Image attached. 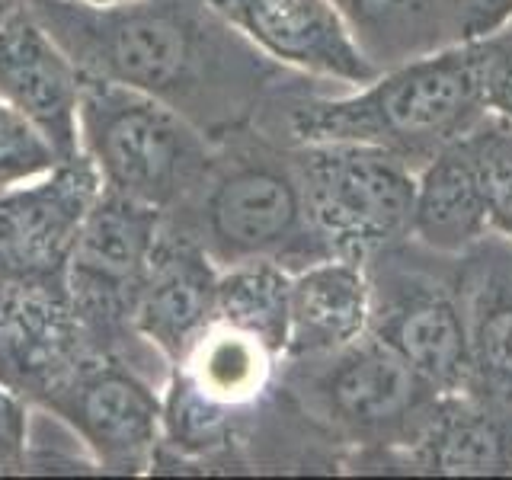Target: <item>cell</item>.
Returning a JSON list of instances; mask_svg holds the SVG:
<instances>
[{"instance_id": "2", "label": "cell", "mask_w": 512, "mask_h": 480, "mask_svg": "<svg viewBox=\"0 0 512 480\" xmlns=\"http://www.w3.org/2000/svg\"><path fill=\"white\" fill-rule=\"evenodd\" d=\"M487 116L477 42H455L384 68L362 87L292 100L285 106V132L288 144H372L420 170Z\"/></svg>"}, {"instance_id": "17", "label": "cell", "mask_w": 512, "mask_h": 480, "mask_svg": "<svg viewBox=\"0 0 512 480\" xmlns=\"http://www.w3.org/2000/svg\"><path fill=\"white\" fill-rule=\"evenodd\" d=\"M490 218L468 138L416 170L410 240L439 256H464L487 240Z\"/></svg>"}, {"instance_id": "8", "label": "cell", "mask_w": 512, "mask_h": 480, "mask_svg": "<svg viewBox=\"0 0 512 480\" xmlns=\"http://www.w3.org/2000/svg\"><path fill=\"white\" fill-rule=\"evenodd\" d=\"M205 4L282 71L343 90L378 77V68L359 48L333 0H205Z\"/></svg>"}, {"instance_id": "16", "label": "cell", "mask_w": 512, "mask_h": 480, "mask_svg": "<svg viewBox=\"0 0 512 480\" xmlns=\"http://www.w3.org/2000/svg\"><path fill=\"white\" fill-rule=\"evenodd\" d=\"M64 413L109 468H135L164 432V400L128 372H96L77 384Z\"/></svg>"}, {"instance_id": "1", "label": "cell", "mask_w": 512, "mask_h": 480, "mask_svg": "<svg viewBox=\"0 0 512 480\" xmlns=\"http://www.w3.org/2000/svg\"><path fill=\"white\" fill-rule=\"evenodd\" d=\"M77 20V42L64 45L80 71L151 93L192 119L202 103L208 119L240 122L260 103L279 64L263 58L208 10L148 7V0L119 10H90Z\"/></svg>"}, {"instance_id": "25", "label": "cell", "mask_w": 512, "mask_h": 480, "mask_svg": "<svg viewBox=\"0 0 512 480\" xmlns=\"http://www.w3.org/2000/svg\"><path fill=\"white\" fill-rule=\"evenodd\" d=\"M74 4L84 7V10H119V7L141 4V0H74Z\"/></svg>"}, {"instance_id": "21", "label": "cell", "mask_w": 512, "mask_h": 480, "mask_svg": "<svg viewBox=\"0 0 512 480\" xmlns=\"http://www.w3.org/2000/svg\"><path fill=\"white\" fill-rule=\"evenodd\" d=\"M484 186L490 231L512 244V122L487 116L468 135Z\"/></svg>"}, {"instance_id": "13", "label": "cell", "mask_w": 512, "mask_h": 480, "mask_svg": "<svg viewBox=\"0 0 512 480\" xmlns=\"http://www.w3.org/2000/svg\"><path fill=\"white\" fill-rule=\"evenodd\" d=\"M218 272L202 244H157L135 298V324L173 362L215 320Z\"/></svg>"}, {"instance_id": "15", "label": "cell", "mask_w": 512, "mask_h": 480, "mask_svg": "<svg viewBox=\"0 0 512 480\" xmlns=\"http://www.w3.org/2000/svg\"><path fill=\"white\" fill-rule=\"evenodd\" d=\"M372 285L365 263L327 256L292 272V320L282 362L327 356L368 333Z\"/></svg>"}, {"instance_id": "3", "label": "cell", "mask_w": 512, "mask_h": 480, "mask_svg": "<svg viewBox=\"0 0 512 480\" xmlns=\"http://www.w3.org/2000/svg\"><path fill=\"white\" fill-rule=\"evenodd\" d=\"M285 365H292L288 384L304 413L352 455L343 464L359 471L391 468V461L420 439L442 400L439 388L372 333L327 356Z\"/></svg>"}, {"instance_id": "9", "label": "cell", "mask_w": 512, "mask_h": 480, "mask_svg": "<svg viewBox=\"0 0 512 480\" xmlns=\"http://www.w3.org/2000/svg\"><path fill=\"white\" fill-rule=\"evenodd\" d=\"M84 71L39 16L20 10L0 26V100L29 119L64 160H80Z\"/></svg>"}, {"instance_id": "10", "label": "cell", "mask_w": 512, "mask_h": 480, "mask_svg": "<svg viewBox=\"0 0 512 480\" xmlns=\"http://www.w3.org/2000/svg\"><path fill=\"white\" fill-rule=\"evenodd\" d=\"M100 186L90 160H64L39 180L0 192V260L20 269L68 260Z\"/></svg>"}, {"instance_id": "4", "label": "cell", "mask_w": 512, "mask_h": 480, "mask_svg": "<svg viewBox=\"0 0 512 480\" xmlns=\"http://www.w3.org/2000/svg\"><path fill=\"white\" fill-rule=\"evenodd\" d=\"M80 154L106 189L157 212L199 192L215 167L205 132L180 109L87 71L80 87Z\"/></svg>"}, {"instance_id": "7", "label": "cell", "mask_w": 512, "mask_h": 480, "mask_svg": "<svg viewBox=\"0 0 512 480\" xmlns=\"http://www.w3.org/2000/svg\"><path fill=\"white\" fill-rule=\"evenodd\" d=\"M205 189V186H202ZM202 247L215 263H279L298 272L327 260L330 250L314 231L292 151H256L208 176L202 196Z\"/></svg>"}, {"instance_id": "19", "label": "cell", "mask_w": 512, "mask_h": 480, "mask_svg": "<svg viewBox=\"0 0 512 480\" xmlns=\"http://www.w3.org/2000/svg\"><path fill=\"white\" fill-rule=\"evenodd\" d=\"M352 36L378 71L452 42L445 0H333Z\"/></svg>"}, {"instance_id": "24", "label": "cell", "mask_w": 512, "mask_h": 480, "mask_svg": "<svg viewBox=\"0 0 512 480\" xmlns=\"http://www.w3.org/2000/svg\"><path fill=\"white\" fill-rule=\"evenodd\" d=\"M452 42H480L512 23V0H445Z\"/></svg>"}, {"instance_id": "23", "label": "cell", "mask_w": 512, "mask_h": 480, "mask_svg": "<svg viewBox=\"0 0 512 480\" xmlns=\"http://www.w3.org/2000/svg\"><path fill=\"white\" fill-rule=\"evenodd\" d=\"M480 90L490 116L512 122V23L477 42Z\"/></svg>"}, {"instance_id": "18", "label": "cell", "mask_w": 512, "mask_h": 480, "mask_svg": "<svg viewBox=\"0 0 512 480\" xmlns=\"http://www.w3.org/2000/svg\"><path fill=\"white\" fill-rule=\"evenodd\" d=\"M279 362L276 352L253 333L212 320L176 362V378L199 391L208 404L234 416L269 391Z\"/></svg>"}, {"instance_id": "20", "label": "cell", "mask_w": 512, "mask_h": 480, "mask_svg": "<svg viewBox=\"0 0 512 480\" xmlns=\"http://www.w3.org/2000/svg\"><path fill=\"white\" fill-rule=\"evenodd\" d=\"M215 320L253 333L282 359L292 320V272L266 260L224 266L215 288Z\"/></svg>"}, {"instance_id": "12", "label": "cell", "mask_w": 512, "mask_h": 480, "mask_svg": "<svg viewBox=\"0 0 512 480\" xmlns=\"http://www.w3.org/2000/svg\"><path fill=\"white\" fill-rule=\"evenodd\" d=\"M157 208L103 189L71 247L74 288L93 301H116L141 288L160 244Z\"/></svg>"}, {"instance_id": "26", "label": "cell", "mask_w": 512, "mask_h": 480, "mask_svg": "<svg viewBox=\"0 0 512 480\" xmlns=\"http://www.w3.org/2000/svg\"><path fill=\"white\" fill-rule=\"evenodd\" d=\"M16 13H20V4H16V0H0V26L10 23Z\"/></svg>"}, {"instance_id": "6", "label": "cell", "mask_w": 512, "mask_h": 480, "mask_svg": "<svg viewBox=\"0 0 512 480\" xmlns=\"http://www.w3.org/2000/svg\"><path fill=\"white\" fill-rule=\"evenodd\" d=\"M292 164L330 256L365 263L410 237L416 167L404 157L372 144L320 141L292 144Z\"/></svg>"}, {"instance_id": "11", "label": "cell", "mask_w": 512, "mask_h": 480, "mask_svg": "<svg viewBox=\"0 0 512 480\" xmlns=\"http://www.w3.org/2000/svg\"><path fill=\"white\" fill-rule=\"evenodd\" d=\"M391 468L416 474H512V404L480 391L442 394L436 413Z\"/></svg>"}, {"instance_id": "22", "label": "cell", "mask_w": 512, "mask_h": 480, "mask_svg": "<svg viewBox=\"0 0 512 480\" xmlns=\"http://www.w3.org/2000/svg\"><path fill=\"white\" fill-rule=\"evenodd\" d=\"M61 164L64 157L55 151V144L0 100V192L39 180Z\"/></svg>"}, {"instance_id": "5", "label": "cell", "mask_w": 512, "mask_h": 480, "mask_svg": "<svg viewBox=\"0 0 512 480\" xmlns=\"http://www.w3.org/2000/svg\"><path fill=\"white\" fill-rule=\"evenodd\" d=\"M365 272L372 285L368 333L442 394L468 391L471 346L458 256H439L407 237L365 260Z\"/></svg>"}, {"instance_id": "14", "label": "cell", "mask_w": 512, "mask_h": 480, "mask_svg": "<svg viewBox=\"0 0 512 480\" xmlns=\"http://www.w3.org/2000/svg\"><path fill=\"white\" fill-rule=\"evenodd\" d=\"M468 311L471 388L512 404V244L490 234L458 256Z\"/></svg>"}]
</instances>
